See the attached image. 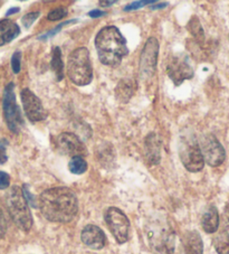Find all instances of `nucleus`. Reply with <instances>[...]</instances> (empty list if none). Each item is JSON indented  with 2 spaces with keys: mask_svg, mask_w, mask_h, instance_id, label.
Instances as JSON below:
<instances>
[{
  "mask_svg": "<svg viewBox=\"0 0 229 254\" xmlns=\"http://www.w3.org/2000/svg\"><path fill=\"white\" fill-rule=\"evenodd\" d=\"M37 206L44 217L55 223H68L78 212L76 196L67 187H55L43 191L37 199Z\"/></svg>",
  "mask_w": 229,
  "mask_h": 254,
  "instance_id": "1",
  "label": "nucleus"
},
{
  "mask_svg": "<svg viewBox=\"0 0 229 254\" xmlns=\"http://www.w3.org/2000/svg\"><path fill=\"white\" fill-rule=\"evenodd\" d=\"M95 47L101 63L112 67L120 65L122 59L129 53L125 38L114 26L100 30L95 37Z\"/></svg>",
  "mask_w": 229,
  "mask_h": 254,
  "instance_id": "2",
  "label": "nucleus"
},
{
  "mask_svg": "<svg viewBox=\"0 0 229 254\" xmlns=\"http://www.w3.org/2000/svg\"><path fill=\"white\" fill-rule=\"evenodd\" d=\"M6 205L7 211L15 224L21 231L29 232L33 226V216L20 187L14 186L10 188L6 197Z\"/></svg>",
  "mask_w": 229,
  "mask_h": 254,
  "instance_id": "3",
  "label": "nucleus"
},
{
  "mask_svg": "<svg viewBox=\"0 0 229 254\" xmlns=\"http://www.w3.org/2000/svg\"><path fill=\"white\" fill-rule=\"evenodd\" d=\"M67 74L70 81L78 86H84L92 82L93 68L87 48H76L70 53L67 61Z\"/></svg>",
  "mask_w": 229,
  "mask_h": 254,
  "instance_id": "4",
  "label": "nucleus"
},
{
  "mask_svg": "<svg viewBox=\"0 0 229 254\" xmlns=\"http://www.w3.org/2000/svg\"><path fill=\"white\" fill-rule=\"evenodd\" d=\"M148 238L151 247L159 254H173L175 234L167 222H156L149 226Z\"/></svg>",
  "mask_w": 229,
  "mask_h": 254,
  "instance_id": "5",
  "label": "nucleus"
},
{
  "mask_svg": "<svg viewBox=\"0 0 229 254\" xmlns=\"http://www.w3.org/2000/svg\"><path fill=\"white\" fill-rule=\"evenodd\" d=\"M179 156L182 165L190 173H198L204 168L205 160L202 158L199 143L191 135H186L180 140Z\"/></svg>",
  "mask_w": 229,
  "mask_h": 254,
  "instance_id": "6",
  "label": "nucleus"
},
{
  "mask_svg": "<svg viewBox=\"0 0 229 254\" xmlns=\"http://www.w3.org/2000/svg\"><path fill=\"white\" fill-rule=\"evenodd\" d=\"M2 109L8 128H9L11 132L18 133L24 125V119L16 101L14 83H9L5 87L2 99Z\"/></svg>",
  "mask_w": 229,
  "mask_h": 254,
  "instance_id": "7",
  "label": "nucleus"
},
{
  "mask_svg": "<svg viewBox=\"0 0 229 254\" xmlns=\"http://www.w3.org/2000/svg\"><path fill=\"white\" fill-rule=\"evenodd\" d=\"M104 218L110 232L115 238L116 242L120 244L125 243L129 239L130 232V221L125 214L116 207H110L105 212Z\"/></svg>",
  "mask_w": 229,
  "mask_h": 254,
  "instance_id": "8",
  "label": "nucleus"
},
{
  "mask_svg": "<svg viewBox=\"0 0 229 254\" xmlns=\"http://www.w3.org/2000/svg\"><path fill=\"white\" fill-rule=\"evenodd\" d=\"M199 147L205 163L211 167H218L226 159V151L214 134L204 135L200 140Z\"/></svg>",
  "mask_w": 229,
  "mask_h": 254,
  "instance_id": "9",
  "label": "nucleus"
},
{
  "mask_svg": "<svg viewBox=\"0 0 229 254\" xmlns=\"http://www.w3.org/2000/svg\"><path fill=\"white\" fill-rule=\"evenodd\" d=\"M159 42L155 37H150L143 47L140 56V76L151 78L157 71L158 56H159Z\"/></svg>",
  "mask_w": 229,
  "mask_h": 254,
  "instance_id": "10",
  "label": "nucleus"
},
{
  "mask_svg": "<svg viewBox=\"0 0 229 254\" xmlns=\"http://www.w3.org/2000/svg\"><path fill=\"white\" fill-rule=\"evenodd\" d=\"M167 73L175 85L182 84L184 80H190L193 77V68L189 64V61L184 55H174L170 58L167 65Z\"/></svg>",
  "mask_w": 229,
  "mask_h": 254,
  "instance_id": "11",
  "label": "nucleus"
},
{
  "mask_svg": "<svg viewBox=\"0 0 229 254\" xmlns=\"http://www.w3.org/2000/svg\"><path fill=\"white\" fill-rule=\"evenodd\" d=\"M55 147L61 155L70 157L86 155V148L78 135L72 132H63L55 138Z\"/></svg>",
  "mask_w": 229,
  "mask_h": 254,
  "instance_id": "12",
  "label": "nucleus"
},
{
  "mask_svg": "<svg viewBox=\"0 0 229 254\" xmlns=\"http://www.w3.org/2000/svg\"><path fill=\"white\" fill-rule=\"evenodd\" d=\"M21 102L25 110L26 117L32 122L43 121L47 118V111L43 107L42 101L35 95L29 89H24L20 93Z\"/></svg>",
  "mask_w": 229,
  "mask_h": 254,
  "instance_id": "13",
  "label": "nucleus"
},
{
  "mask_svg": "<svg viewBox=\"0 0 229 254\" xmlns=\"http://www.w3.org/2000/svg\"><path fill=\"white\" fill-rule=\"evenodd\" d=\"M81 239L86 247L93 250L103 249L107 244V236L104 232L95 225H86L82 231Z\"/></svg>",
  "mask_w": 229,
  "mask_h": 254,
  "instance_id": "14",
  "label": "nucleus"
},
{
  "mask_svg": "<svg viewBox=\"0 0 229 254\" xmlns=\"http://www.w3.org/2000/svg\"><path fill=\"white\" fill-rule=\"evenodd\" d=\"M204 243L197 231H187L180 243V254H202Z\"/></svg>",
  "mask_w": 229,
  "mask_h": 254,
  "instance_id": "15",
  "label": "nucleus"
},
{
  "mask_svg": "<svg viewBox=\"0 0 229 254\" xmlns=\"http://www.w3.org/2000/svg\"><path fill=\"white\" fill-rule=\"evenodd\" d=\"M160 148L161 142L156 133H150L145 138L144 152L149 166H156L160 163Z\"/></svg>",
  "mask_w": 229,
  "mask_h": 254,
  "instance_id": "16",
  "label": "nucleus"
},
{
  "mask_svg": "<svg viewBox=\"0 0 229 254\" xmlns=\"http://www.w3.org/2000/svg\"><path fill=\"white\" fill-rule=\"evenodd\" d=\"M201 226L206 233H216L219 227V214L215 206H210L201 218Z\"/></svg>",
  "mask_w": 229,
  "mask_h": 254,
  "instance_id": "17",
  "label": "nucleus"
},
{
  "mask_svg": "<svg viewBox=\"0 0 229 254\" xmlns=\"http://www.w3.org/2000/svg\"><path fill=\"white\" fill-rule=\"evenodd\" d=\"M134 92V82L130 78H124L118 82V84L115 89L116 99L122 103L129 102V100L132 98Z\"/></svg>",
  "mask_w": 229,
  "mask_h": 254,
  "instance_id": "18",
  "label": "nucleus"
},
{
  "mask_svg": "<svg viewBox=\"0 0 229 254\" xmlns=\"http://www.w3.org/2000/svg\"><path fill=\"white\" fill-rule=\"evenodd\" d=\"M51 67L53 72L55 73L57 81H61L64 77V64L61 61V52L59 47H55L52 53V62Z\"/></svg>",
  "mask_w": 229,
  "mask_h": 254,
  "instance_id": "19",
  "label": "nucleus"
},
{
  "mask_svg": "<svg viewBox=\"0 0 229 254\" xmlns=\"http://www.w3.org/2000/svg\"><path fill=\"white\" fill-rule=\"evenodd\" d=\"M213 244L218 254H229V234L226 231L216 235Z\"/></svg>",
  "mask_w": 229,
  "mask_h": 254,
  "instance_id": "20",
  "label": "nucleus"
},
{
  "mask_svg": "<svg viewBox=\"0 0 229 254\" xmlns=\"http://www.w3.org/2000/svg\"><path fill=\"white\" fill-rule=\"evenodd\" d=\"M187 28L189 32L191 33V35L197 41V43L199 44H204L205 42V33H204V28H202V26L200 24L199 19L197 18L196 16H193L192 18L189 20Z\"/></svg>",
  "mask_w": 229,
  "mask_h": 254,
  "instance_id": "21",
  "label": "nucleus"
},
{
  "mask_svg": "<svg viewBox=\"0 0 229 254\" xmlns=\"http://www.w3.org/2000/svg\"><path fill=\"white\" fill-rule=\"evenodd\" d=\"M69 172L75 175H82L87 170V163L86 160L81 156L72 157V159L68 163Z\"/></svg>",
  "mask_w": 229,
  "mask_h": 254,
  "instance_id": "22",
  "label": "nucleus"
},
{
  "mask_svg": "<svg viewBox=\"0 0 229 254\" xmlns=\"http://www.w3.org/2000/svg\"><path fill=\"white\" fill-rule=\"evenodd\" d=\"M20 34V28L19 26L15 24L11 26V28L9 30H7L6 33H2L0 35V46L5 45L7 43H10L11 41H14V39L18 36Z\"/></svg>",
  "mask_w": 229,
  "mask_h": 254,
  "instance_id": "23",
  "label": "nucleus"
},
{
  "mask_svg": "<svg viewBox=\"0 0 229 254\" xmlns=\"http://www.w3.org/2000/svg\"><path fill=\"white\" fill-rule=\"evenodd\" d=\"M76 21H77L76 19H72V20H69V21H65V23H61V24H59L58 26H57V27H55L53 30H50V32H48V33L44 34V35H41V36H38V39H39V41H46V39L51 38L53 36H55V35L58 33L59 30L64 27V26H67V25H70V24H73V23H76Z\"/></svg>",
  "mask_w": 229,
  "mask_h": 254,
  "instance_id": "24",
  "label": "nucleus"
},
{
  "mask_svg": "<svg viewBox=\"0 0 229 254\" xmlns=\"http://www.w3.org/2000/svg\"><path fill=\"white\" fill-rule=\"evenodd\" d=\"M66 15H67V10H66L63 7H59V8H56V9H54V10L50 11V14L47 15V18H48V20L56 21V20L63 19Z\"/></svg>",
  "mask_w": 229,
  "mask_h": 254,
  "instance_id": "25",
  "label": "nucleus"
},
{
  "mask_svg": "<svg viewBox=\"0 0 229 254\" xmlns=\"http://www.w3.org/2000/svg\"><path fill=\"white\" fill-rule=\"evenodd\" d=\"M156 1H153V0H142V1H134L132 3H129V5H126L124 8H123V10L124 11H131V10H136V9H140V8H142L147 5H152V3H155Z\"/></svg>",
  "mask_w": 229,
  "mask_h": 254,
  "instance_id": "26",
  "label": "nucleus"
},
{
  "mask_svg": "<svg viewBox=\"0 0 229 254\" xmlns=\"http://www.w3.org/2000/svg\"><path fill=\"white\" fill-rule=\"evenodd\" d=\"M11 67L15 74H18L20 72V67H21V52L20 51H16L15 53L12 54Z\"/></svg>",
  "mask_w": 229,
  "mask_h": 254,
  "instance_id": "27",
  "label": "nucleus"
},
{
  "mask_svg": "<svg viewBox=\"0 0 229 254\" xmlns=\"http://www.w3.org/2000/svg\"><path fill=\"white\" fill-rule=\"evenodd\" d=\"M39 17V12L35 11V12H29V14L25 15L23 18H21V23H23L25 28H29L30 26L34 24V21L36 20Z\"/></svg>",
  "mask_w": 229,
  "mask_h": 254,
  "instance_id": "28",
  "label": "nucleus"
},
{
  "mask_svg": "<svg viewBox=\"0 0 229 254\" xmlns=\"http://www.w3.org/2000/svg\"><path fill=\"white\" fill-rule=\"evenodd\" d=\"M7 217H6V214H5V209L1 206V204H0V238H2L3 235L6 233V230H7Z\"/></svg>",
  "mask_w": 229,
  "mask_h": 254,
  "instance_id": "29",
  "label": "nucleus"
},
{
  "mask_svg": "<svg viewBox=\"0 0 229 254\" xmlns=\"http://www.w3.org/2000/svg\"><path fill=\"white\" fill-rule=\"evenodd\" d=\"M7 147H8L7 140L6 139L0 140V164H5L8 160Z\"/></svg>",
  "mask_w": 229,
  "mask_h": 254,
  "instance_id": "30",
  "label": "nucleus"
},
{
  "mask_svg": "<svg viewBox=\"0 0 229 254\" xmlns=\"http://www.w3.org/2000/svg\"><path fill=\"white\" fill-rule=\"evenodd\" d=\"M23 194H24V196H25L26 200H27L28 205H30V206H33V207H38V206H37V200L35 199L34 196L30 195V192H29V190H28V186H27V185H24V187H23Z\"/></svg>",
  "mask_w": 229,
  "mask_h": 254,
  "instance_id": "31",
  "label": "nucleus"
},
{
  "mask_svg": "<svg viewBox=\"0 0 229 254\" xmlns=\"http://www.w3.org/2000/svg\"><path fill=\"white\" fill-rule=\"evenodd\" d=\"M10 185L9 175L5 172H0V190H7Z\"/></svg>",
  "mask_w": 229,
  "mask_h": 254,
  "instance_id": "32",
  "label": "nucleus"
},
{
  "mask_svg": "<svg viewBox=\"0 0 229 254\" xmlns=\"http://www.w3.org/2000/svg\"><path fill=\"white\" fill-rule=\"evenodd\" d=\"M14 25L11 20L9 19H1L0 20V33H6L7 30H9L11 28V26Z\"/></svg>",
  "mask_w": 229,
  "mask_h": 254,
  "instance_id": "33",
  "label": "nucleus"
},
{
  "mask_svg": "<svg viewBox=\"0 0 229 254\" xmlns=\"http://www.w3.org/2000/svg\"><path fill=\"white\" fill-rule=\"evenodd\" d=\"M223 220H224V225L229 229V204L226 205V207L224 209V215H223Z\"/></svg>",
  "mask_w": 229,
  "mask_h": 254,
  "instance_id": "34",
  "label": "nucleus"
},
{
  "mask_svg": "<svg viewBox=\"0 0 229 254\" xmlns=\"http://www.w3.org/2000/svg\"><path fill=\"white\" fill-rule=\"evenodd\" d=\"M104 15H107V14H105L104 11L99 10V9L92 10V11L89 12V16L92 17V18H99V17H102V16H104Z\"/></svg>",
  "mask_w": 229,
  "mask_h": 254,
  "instance_id": "35",
  "label": "nucleus"
},
{
  "mask_svg": "<svg viewBox=\"0 0 229 254\" xmlns=\"http://www.w3.org/2000/svg\"><path fill=\"white\" fill-rule=\"evenodd\" d=\"M168 6V2H160V3H156V5L151 6V9H162V8H166Z\"/></svg>",
  "mask_w": 229,
  "mask_h": 254,
  "instance_id": "36",
  "label": "nucleus"
},
{
  "mask_svg": "<svg viewBox=\"0 0 229 254\" xmlns=\"http://www.w3.org/2000/svg\"><path fill=\"white\" fill-rule=\"evenodd\" d=\"M19 10H20V9H19L18 7H12V8H10V9L6 12V16L14 15V14H16V12H18Z\"/></svg>",
  "mask_w": 229,
  "mask_h": 254,
  "instance_id": "37",
  "label": "nucleus"
},
{
  "mask_svg": "<svg viewBox=\"0 0 229 254\" xmlns=\"http://www.w3.org/2000/svg\"><path fill=\"white\" fill-rule=\"evenodd\" d=\"M116 1L115 0H112V1H100V5H102V7H110V6H112V5H114V3H115Z\"/></svg>",
  "mask_w": 229,
  "mask_h": 254,
  "instance_id": "38",
  "label": "nucleus"
}]
</instances>
